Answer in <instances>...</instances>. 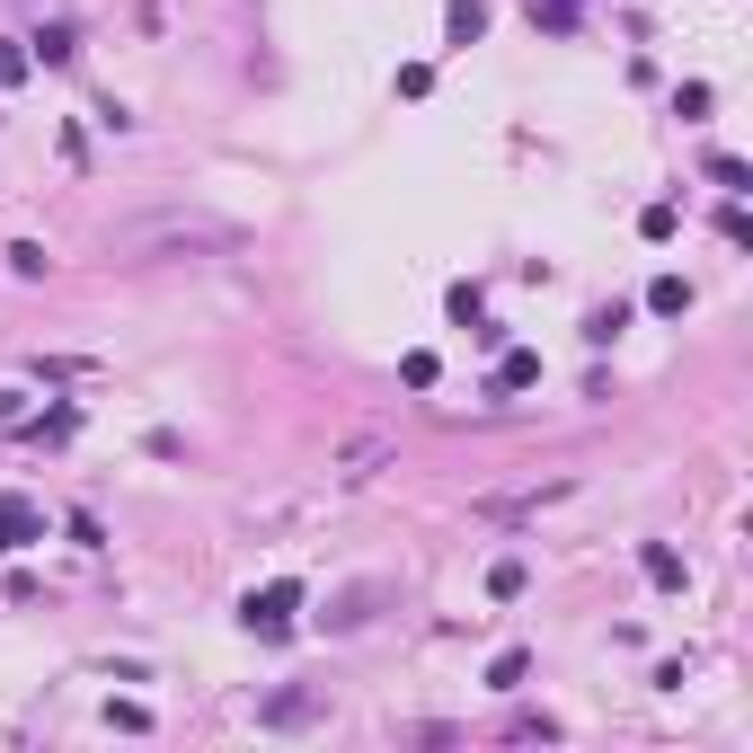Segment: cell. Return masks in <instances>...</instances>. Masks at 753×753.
I'll return each mask as SVG.
<instances>
[{
  "instance_id": "obj_1",
  "label": "cell",
  "mask_w": 753,
  "mask_h": 753,
  "mask_svg": "<svg viewBox=\"0 0 753 753\" xmlns=\"http://www.w3.org/2000/svg\"><path fill=\"white\" fill-rule=\"evenodd\" d=\"M302 603H311V585H302V576H276V585H257V594L240 603V621H248V639H293Z\"/></svg>"
},
{
  "instance_id": "obj_2",
  "label": "cell",
  "mask_w": 753,
  "mask_h": 753,
  "mask_svg": "<svg viewBox=\"0 0 753 753\" xmlns=\"http://www.w3.org/2000/svg\"><path fill=\"white\" fill-rule=\"evenodd\" d=\"M373 603H390V585H347V594L319 611V621H328V630H364V621H373Z\"/></svg>"
},
{
  "instance_id": "obj_3",
  "label": "cell",
  "mask_w": 753,
  "mask_h": 753,
  "mask_svg": "<svg viewBox=\"0 0 753 753\" xmlns=\"http://www.w3.org/2000/svg\"><path fill=\"white\" fill-rule=\"evenodd\" d=\"M27 541H45V514H36L27 497H0V559L27 550Z\"/></svg>"
},
{
  "instance_id": "obj_4",
  "label": "cell",
  "mask_w": 753,
  "mask_h": 753,
  "mask_svg": "<svg viewBox=\"0 0 753 753\" xmlns=\"http://www.w3.org/2000/svg\"><path fill=\"white\" fill-rule=\"evenodd\" d=\"M27 62H53V72H62V62H81V27H62V19L36 27V36H27Z\"/></svg>"
},
{
  "instance_id": "obj_5",
  "label": "cell",
  "mask_w": 753,
  "mask_h": 753,
  "mask_svg": "<svg viewBox=\"0 0 753 753\" xmlns=\"http://www.w3.org/2000/svg\"><path fill=\"white\" fill-rule=\"evenodd\" d=\"M639 568H647V585H656V594H682V585H692L682 550H665V541H647V550H639Z\"/></svg>"
},
{
  "instance_id": "obj_6",
  "label": "cell",
  "mask_w": 753,
  "mask_h": 753,
  "mask_svg": "<svg viewBox=\"0 0 753 753\" xmlns=\"http://www.w3.org/2000/svg\"><path fill=\"white\" fill-rule=\"evenodd\" d=\"M444 36L452 45H478V36H488V0H444Z\"/></svg>"
},
{
  "instance_id": "obj_7",
  "label": "cell",
  "mask_w": 753,
  "mask_h": 753,
  "mask_svg": "<svg viewBox=\"0 0 753 753\" xmlns=\"http://www.w3.org/2000/svg\"><path fill=\"white\" fill-rule=\"evenodd\" d=\"M532 381H541V355H523V347H514V355H497V381H488V399H514V390H532Z\"/></svg>"
},
{
  "instance_id": "obj_8",
  "label": "cell",
  "mask_w": 753,
  "mask_h": 753,
  "mask_svg": "<svg viewBox=\"0 0 753 753\" xmlns=\"http://www.w3.org/2000/svg\"><path fill=\"white\" fill-rule=\"evenodd\" d=\"M319 718V692H276L266 701V727H311Z\"/></svg>"
},
{
  "instance_id": "obj_9",
  "label": "cell",
  "mask_w": 753,
  "mask_h": 753,
  "mask_svg": "<svg viewBox=\"0 0 753 753\" xmlns=\"http://www.w3.org/2000/svg\"><path fill=\"white\" fill-rule=\"evenodd\" d=\"M621 328H630V302H594L585 311V347H611Z\"/></svg>"
},
{
  "instance_id": "obj_10",
  "label": "cell",
  "mask_w": 753,
  "mask_h": 753,
  "mask_svg": "<svg viewBox=\"0 0 753 753\" xmlns=\"http://www.w3.org/2000/svg\"><path fill=\"white\" fill-rule=\"evenodd\" d=\"M647 311H656V319H682V311H692V284H682V276H656V284H647Z\"/></svg>"
},
{
  "instance_id": "obj_11",
  "label": "cell",
  "mask_w": 753,
  "mask_h": 753,
  "mask_svg": "<svg viewBox=\"0 0 753 753\" xmlns=\"http://www.w3.org/2000/svg\"><path fill=\"white\" fill-rule=\"evenodd\" d=\"M523 673H532V656H523V647H506V656L488 665V692H523Z\"/></svg>"
},
{
  "instance_id": "obj_12",
  "label": "cell",
  "mask_w": 753,
  "mask_h": 753,
  "mask_svg": "<svg viewBox=\"0 0 753 753\" xmlns=\"http://www.w3.org/2000/svg\"><path fill=\"white\" fill-rule=\"evenodd\" d=\"M444 311H452L461 328H478V319H488V293H478V284H452V293H444Z\"/></svg>"
},
{
  "instance_id": "obj_13",
  "label": "cell",
  "mask_w": 753,
  "mask_h": 753,
  "mask_svg": "<svg viewBox=\"0 0 753 753\" xmlns=\"http://www.w3.org/2000/svg\"><path fill=\"white\" fill-rule=\"evenodd\" d=\"M390 444L381 435H364V444H347V461H337V478H373V461H381Z\"/></svg>"
},
{
  "instance_id": "obj_14",
  "label": "cell",
  "mask_w": 753,
  "mask_h": 753,
  "mask_svg": "<svg viewBox=\"0 0 753 753\" xmlns=\"http://www.w3.org/2000/svg\"><path fill=\"white\" fill-rule=\"evenodd\" d=\"M523 585H532V568H523V559H497V568H488V594H497V603H514Z\"/></svg>"
},
{
  "instance_id": "obj_15",
  "label": "cell",
  "mask_w": 753,
  "mask_h": 753,
  "mask_svg": "<svg viewBox=\"0 0 753 753\" xmlns=\"http://www.w3.org/2000/svg\"><path fill=\"white\" fill-rule=\"evenodd\" d=\"M576 10H585V0H532V19L550 27V36H568V27H576Z\"/></svg>"
},
{
  "instance_id": "obj_16",
  "label": "cell",
  "mask_w": 753,
  "mask_h": 753,
  "mask_svg": "<svg viewBox=\"0 0 753 753\" xmlns=\"http://www.w3.org/2000/svg\"><path fill=\"white\" fill-rule=\"evenodd\" d=\"M709 178H718V186H727V195H744V186H753V169H744V160H736V151H709Z\"/></svg>"
},
{
  "instance_id": "obj_17",
  "label": "cell",
  "mask_w": 753,
  "mask_h": 753,
  "mask_svg": "<svg viewBox=\"0 0 753 753\" xmlns=\"http://www.w3.org/2000/svg\"><path fill=\"white\" fill-rule=\"evenodd\" d=\"M399 381H408V390H435V381H444V364H435V355L417 347V355H408V364H399Z\"/></svg>"
},
{
  "instance_id": "obj_18",
  "label": "cell",
  "mask_w": 753,
  "mask_h": 753,
  "mask_svg": "<svg viewBox=\"0 0 753 753\" xmlns=\"http://www.w3.org/2000/svg\"><path fill=\"white\" fill-rule=\"evenodd\" d=\"M107 727H124V736H143V727H151V709H143V701H107Z\"/></svg>"
},
{
  "instance_id": "obj_19",
  "label": "cell",
  "mask_w": 753,
  "mask_h": 753,
  "mask_svg": "<svg viewBox=\"0 0 753 753\" xmlns=\"http://www.w3.org/2000/svg\"><path fill=\"white\" fill-rule=\"evenodd\" d=\"M27 72H36V62H27V45H0V89H19Z\"/></svg>"
},
{
  "instance_id": "obj_20",
  "label": "cell",
  "mask_w": 753,
  "mask_h": 753,
  "mask_svg": "<svg viewBox=\"0 0 753 753\" xmlns=\"http://www.w3.org/2000/svg\"><path fill=\"white\" fill-rule=\"evenodd\" d=\"M0 426H27V390H0Z\"/></svg>"
}]
</instances>
